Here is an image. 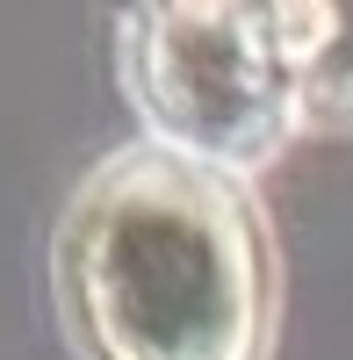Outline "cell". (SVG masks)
I'll return each mask as SVG.
<instances>
[{
  "label": "cell",
  "mask_w": 353,
  "mask_h": 360,
  "mask_svg": "<svg viewBox=\"0 0 353 360\" xmlns=\"http://www.w3.org/2000/svg\"><path fill=\"white\" fill-rule=\"evenodd\" d=\"M51 266L86 360H267L274 252L245 180L152 137L79 180Z\"/></svg>",
  "instance_id": "6da1fadb"
},
{
  "label": "cell",
  "mask_w": 353,
  "mask_h": 360,
  "mask_svg": "<svg viewBox=\"0 0 353 360\" xmlns=\"http://www.w3.org/2000/svg\"><path fill=\"white\" fill-rule=\"evenodd\" d=\"M115 65L152 144L231 180L274 166L303 130L267 8H130Z\"/></svg>",
  "instance_id": "7a4b0ae2"
},
{
  "label": "cell",
  "mask_w": 353,
  "mask_h": 360,
  "mask_svg": "<svg viewBox=\"0 0 353 360\" xmlns=\"http://www.w3.org/2000/svg\"><path fill=\"white\" fill-rule=\"evenodd\" d=\"M267 22L296 72L303 130H353V8L296 0V8H267Z\"/></svg>",
  "instance_id": "3957f363"
}]
</instances>
